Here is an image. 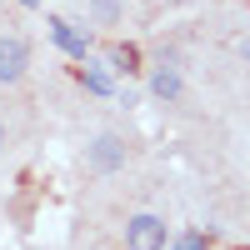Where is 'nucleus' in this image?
Wrapping results in <instances>:
<instances>
[{"mask_svg": "<svg viewBox=\"0 0 250 250\" xmlns=\"http://www.w3.org/2000/svg\"><path fill=\"white\" fill-rule=\"evenodd\" d=\"M20 5H35V0H20Z\"/></svg>", "mask_w": 250, "mask_h": 250, "instance_id": "nucleus-12", "label": "nucleus"}, {"mask_svg": "<svg viewBox=\"0 0 250 250\" xmlns=\"http://www.w3.org/2000/svg\"><path fill=\"white\" fill-rule=\"evenodd\" d=\"M150 95L165 100V105H175V100L185 95V75H180L175 60H165V55H160V65H155V75H150Z\"/></svg>", "mask_w": 250, "mask_h": 250, "instance_id": "nucleus-4", "label": "nucleus"}, {"mask_svg": "<svg viewBox=\"0 0 250 250\" xmlns=\"http://www.w3.org/2000/svg\"><path fill=\"white\" fill-rule=\"evenodd\" d=\"M115 70H110V60H105V65H85V70H80V85H85L90 95H110L115 90V80H110Z\"/></svg>", "mask_w": 250, "mask_h": 250, "instance_id": "nucleus-6", "label": "nucleus"}, {"mask_svg": "<svg viewBox=\"0 0 250 250\" xmlns=\"http://www.w3.org/2000/svg\"><path fill=\"white\" fill-rule=\"evenodd\" d=\"M45 25H50V40H55V45L65 50V55H75V60H85V55H90V35H85V30H75L70 20H60V15H50Z\"/></svg>", "mask_w": 250, "mask_h": 250, "instance_id": "nucleus-5", "label": "nucleus"}, {"mask_svg": "<svg viewBox=\"0 0 250 250\" xmlns=\"http://www.w3.org/2000/svg\"><path fill=\"white\" fill-rule=\"evenodd\" d=\"M165 245H170V225L155 210H140L125 220V250H165Z\"/></svg>", "mask_w": 250, "mask_h": 250, "instance_id": "nucleus-2", "label": "nucleus"}, {"mask_svg": "<svg viewBox=\"0 0 250 250\" xmlns=\"http://www.w3.org/2000/svg\"><path fill=\"white\" fill-rule=\"evenodd\" d=\"M85 5H90L95 25H120L125 20V0H85Z\"/></svg>", "mask_w": 250, "mask_h": 250, "instance_id": "nucleus-7", "label": "nucleus"}, {"mask_svg": "<svg viewBox=\"0 0 250 250\" xmlns=\"http://www.w3.org/2000/svg\"><path fill=\"white\" fill-rule=\"evenodd\" d=\"M0 145H5V120H0Z\"/></svg>", "mask_w": 250, "mask_h": 250, "instance_id": "nucleus-11", "label": "nucleus"}, {"mask_svg": "<svg viewBox=\"0 0 250 250\" xmlns=\"http://www.w3.org/2000/svg\"><path fill=\"white\" fill-rule=\"evenodd\" d=\"M240 60H245V65H250V35L240 40Z\"/></svg>", "mask_w": 250, "mask_h": 250, "instance_id": "nucleus-10", "label": "nucleus"}, {"mask_svg": "<svg viewBox=\"0 0 250 250\" xmlns=\"http://www.w3.org/2000/svg\"><path fill=\"white\" fill-rule=\"evenodd\" d=\"M110 70H115V75H130V70H140V50L130 45V40L110 50Z\"/></svg>", "mask_w": 250, "mask_h": 250, "instance_id": "nucleus-8", "label": "nucleus"}, {"mask_svg": "<svg viewBox=\"0 0 250 250\" xmlns=\"http://www.w3.org/2000/svg\"><path fill=\"white\" fill-rule=\"evenodd\" d=\"M30 70V45L20 35H0V85H15Z\"/></svg>", "mask_w": 250, "mask_h": 250, "instance_id": "nucleus-3", "label": "nucleus"}, {"mask_svg": "<svg viewBox=\"0 0 250 250\" xmlns=\"http://www.w3.org/2000/svg\"><path fill=\"white\" fill-rule=\"evenodd\" d=\"M165 250H210V240H205L200 230H185V235H170Z\"/></svg>", "mask_w": 250, "mask_h": 250, "instance_id": "nucleus-9", "label": "nucleus"}, {"mask_svg": "<svg viewBox=\"0 0 250 250\" xmlns=\"http://www.w3.org/2000/svg\"><path fill=\"white\" fill-rule=\"evenodd\" d=\"M125 160H130V145H125V135H115V130H100L85 145V170L90 175H115V170H125Z\"/></svg>", "mask_w": 250, "mask_h": 250, "instance_id": "nucleus-1", "label": "nucleus"}]
</instances>
